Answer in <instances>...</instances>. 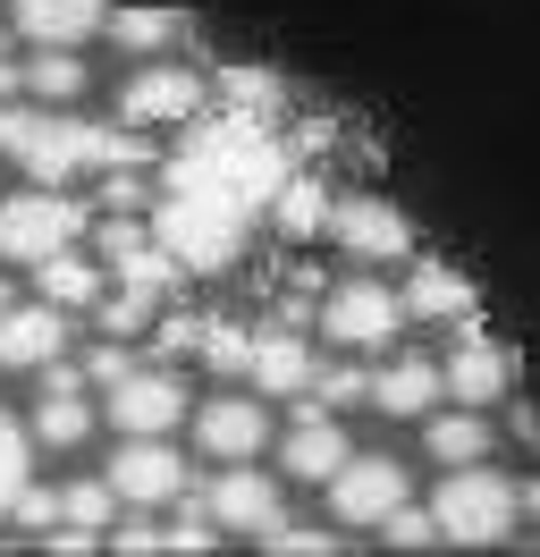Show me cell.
I'll use <instances>...</instances> for the list:
<instances>
[{
	"mask_svg": "<svg viewBox=\"0 0 540 557\" xmlns=\"http://www.w3.org/2000/svg\"><path fill=\"white\" fill-rule=\"evenodd\" d=\"M245 228H254V211L236 203V195H211V186H169L161 220H152L161 253L186 262V271H229L236 253H245Z\"/></svg>",
	"mask_w": 540,
	"mask_h": 557,
	"instance_id": "cell-1",
	"label": "cell"
},
{
	"mask_svg": "<svg viewBox=\"0 0 540 557\" xmlns=\"http://www.w3.org/2000/svg\"><path fill=\"white\" fill-rule=\"evenodd\" d=\"M515 516H524V498H515L506 473H490V456H481V465H456L431 498L439 541H456V549H499V541H515Z\"/></svg>",
	"mask_w": 540,
	"mask_h": 557,
	"instance_id": "cell-2",
	"label": "cell"
},
{
	"mask_svg": "<svg viewBox=\"0 0 540 557\" xmlns=\"http://www.w3.org/2000/svg\"><path fill=\"white\" fill-rule=\"evenodd\" d=\"M76 228H85V211L68 203L60 186H26V195L0 203V253L9 262H42V253L76 245Z\"/></svg>",
	"mask_w": 540,
	"mask_h": 557,
	"instance_id": "cell-3",
	"label": "cell"
},
{
	"mask_svg": "<svg viewBox=\"0 0 540 557\" xmlns=\"http://www.w3.org/2000/svg\"><path fill=\"white\" fill-rule=\"evenodd\" d=\"M321 330H330L346 355H371V347H389L405 330V305L380 287V278H346V287H330V305H321Z\"/></svg>",
	"mask_w": 540,
	"mask_h": 557,
	"instance_id": "cell-4",
	"label": "cell"
},
{
	"mask_svg": "<svg viewBox=\"0 0 540 557\" xmlns=\"http://www.w3.org/2000/svg\"><path fill=\"white\" fill-rule=\"evenodd\" d=\"M447 397H465V406H499L506 388H515V355L499 338H481V313L456 321V355H447V372H439Z\"/></svg>",
	"mask_w": 540,
	"mask_h": 557,
	"instance_id": "cell-5",
	"label": "cell"
},
{
	"mask_svg": "<svg viewBox=\"0 0 540 557\" xmlns=\"http://www.w3.org/2000/svg\"><path fill=\"white\" fill-rule=\"evenodd\" d=\"M330 237L346 245L355 262H405V253H414L405 211L380 203V195H338V203H330Z\"/></svg>",
	"mask_w": 540,
	"mask_h": 557,
	"instance_id": "cell-6",
	"label": "cell"
},
{
	"mask_svg": "<svg viewBox=\"0 0 540 557\" xmlns=\"http://www.w3.org/2000/svg\"><path fill=\"white\" fill-rule=\"evenodd\" d=\"M110 498H127V507L186 498V465H177V448H161V431H135L127 448L110 456Z\"/></svg>",
	"mask_w": 540,
	"mask_h": 557,
	"instance_id": "cell-7",
	"label": "cell"
},
{
	"mask_svg": "<svg viewBox=\"0 0 540 557\" xmlns=\"http://www.w3.org/2000/svg\"><path fill=\"white\" fill-rule=\"evenodd\" d=\"M397 498H405V465L397 456H355L346 448V465L330 473V516L338 523H380Z\"/></svg>",
	"mask_w": 540,
	"mask_h": 557,
	"instance_id": "cell-8",
	"label": "cell"
},
{
	"mask_svg": "<svg viewBox=\"0 0 540 557\" xmlns=\"http://www.w3.org/2000/svg\"><path fill=\"white\" fill-rule=\"evenodd\" d=\"M127 127H186V119H202V76L177 69V60H161V69H144L127 85Z\"/></svg>",
	"mask_w": 540,
	"mask_h": 557,
	"instance_id": "cell-9",
	"label": "cell"
},
{
	"mask_svg": "<svg viewBox=\"0 0 540 557\" xmlns=\"http://www.w3.org/2000/svg\"><path fill=\"white\" fill-rule=\"evenodd\" d=\"M177 414H186V381L177 372H119L110 381V422L119 431H177Z\"/></svg>",
	"mask_w": 540,
	"mask_h": 557,
	"instance_id": "cell-10",
	"label": "cell"
},
{
	"mask_svg": "<svg viewBox=\"0 0 540 557\" xmlns=\"http://www.w3.org/2000/svg\"><path fill=\"white\" fill-rule=\"evenodd\" d=\"M195 440L202 456H220V465H245V456H262L270 448V414H262V397H211L195 414Z\"/></svg>",
	"mask_w": 540,
	"mask_h": 557,
	"instance_id": "cell-11",
	"label": "cell"
},
{
	"mask_svg": "<svg viewBox=\"0 0 540 557\" xmlns=\"http://www.w3.org/2000/svg\"><path fill=\"white\" fill-rule=\"evenodd\" d=\"M60 347H68L60 305H9V313H0V372H42Z\"/></svg>",
	"mask_w": 540,
	"mask_h": 557,
	"instance_id": "cell-12",
	"label": "cell"
},
{
	"mask_svg": "<svg viewBox=\"0 0 540 557\" xmlns=\"http://www.w3.org/2000/svg\"><path fill=\"white\" fill-rule=\"evenodd\" d=\"M202 516L220 523V532H270V523H279V490H270L262 473H254V456H245V465H229V473L211 482Z\"/></svg>",
	"mask_w": 540,
	"mask_h": 557,
	"instance_id": "cell-13",
	"label": "cell"
},
{
	"mask_svg": "<svg viewBox=\"0 0 540 557\" xmlns=\"http://www.w3.org/2000/svg\"><path fill=\"white\" fill-rule=\"evenodd\" d=\"M279 465H287L296 482H330L338 465H346V431H338V422H330V406H312L304 388H296V431H287Z\"/></svg>",
	"mask_w": 540,
	"mask_h": 557,
	"instance_id": "cell-14",
	"label": "cell"
},
{
	"mask_svg": "<svg viewBox=\"0 0 540 557\" xmlns=\"http://www.w3.org/2000/svg\"><path fill=\"white\" fill-rule=\"evenodd\" d=\"M101 17H110V0H17V35L26 42H94Z\"/></svg>",
	"mask_w": 540,
	"mask_h": 557,
	"instance_id": "cell-15",
	"label": "cell"
},
{
	"mask_svg": "<svg viewBox=\"0 0 540 557\" xmlns=\"http://www.w3.org/2000/svg\"><path fill=\"white\" fill-rule=\"evenodd\" d=\"M245 381L262 388V397H296L304 381H312V355H304L296 330H262L254 347H245Z\"/></svg>",
	"mask_w": 540,
	"mask_h": 557,
	"instance_id": "cell-16",
	"label": "cell"
},
{
	"mask_svg": "<svg viewBox=\"0 0 540 557\" xmlns=\"http://www.w3.org/2000/svg\"><path fill=\"white\" fill-rule=\"evenodd\" d=\"M397 305L414 321H465V313H481V305H472V278L447 271V262H414V278H405Z\"/></svg>",
	"mask_w": 540,
	"mask_h": 557,
	"instance_id": "cell-17",
	"label": "cell"
},
{
	"mask_svg": "<svg viewBox=\"0 0 540 557\" xmlns=\"http://www.w3.org/2000/svg\"><path fill=\"white\" fill-rule=\"evenodd\" d=\"M431 397H447V388H439V363H422V355H397V363H380V372H371V406H380V414H431Z\"/></svg>",
	"mask_w": 540,
	"mask_h": 557,
	"instance_id": "cell-18",
	"label": "cell"
},
{
	"mask_svg": "<svg viewBox=\"0 0 540 557\" xmlns=\"http://www.w3.org/2000/svg\"><path fill=\"white\" fill-rule=\"evenodd\" d=\"M270 211H279L287 237H321V228H330V186H321V170H287L270 186Z\"/></svg>",
	"mask_w": 540,
	"mask_h": 557,
	"instance_id": "cell-19",
	"label": "cell"
},
{
	"mask_svg": "<svg viewBox=\"0 0 540 557\" xmlns=\"http://www.w3.org/2000/svg\"><path fill=\"white\" fill-rule=\"evenodd\" d=\"M34 287H42V305H60V313H76V305H101V271L85 262V253H42V262H26Z\"/></svg>",
	"mask_w": 540,
	"mask_h": 557,
	"instance_id": "cell-20",
	"label": "cell"
},
{
	"mask_svg": "<svg viewBox=\"0 0 540 557\" xmlns=\"http://www.w3.org/2000/svg\"><path fill=\"white\" fill-rule=\"evenodd\" d=\"M422 448H431L439 465H481L499 440H490V422H481V406H472V414H439L431 431H422Z\"/></svg>",
	"mask_w": 540,
	"mask_h": 557,
	"instance_id": "cell-21",
	"label": "cell"
},
{
	"mask_svg": "<svg viewBox=\"0 0 540 557\" xmlns=\"http://www.w3.org/2000/svg\"><path fill=\"white\" fill-rule=\"evenodd\" d=\"M85 431H94L85 388H42V406H34V440H42V448H76Z\"/></svg>",
	"mask_w": 540,
	"mask_h": 557,
	"instance_id": "cell-22",
	"label": "cell"
},
{
	"mask_svg": "<svg viewBox=\"0 0 540 557\" xmlns=\"http://www.w3.org/2000/svg\"><path fill=\"white\" fill-rule=\"evenodd\" d=\"M110 42H127V51H169V42H186V17L177 9H119V17H101Z\"/></svg>",
	"mask_w": 540,
	"mask_h": 557,
	"instance_id": "cell-23",
	"label": "cell"
},
{
	"mask_svg": "<svg viewBox=\"0 0 540 557\" xmlns=\"http://www.w3.org/2000/svg\"><path fill=\"white\" fill-rule=\"evenodd\" d=\"M26 94L34 102H76L85 94V60H68V42H42V60L26 69Z\"/></svg>",
	"mask_w": 540,
	"mask_h": 557,
	"instance_id": "cell-24",
	"label": "cell"
},
{
	"mask_svg": "<svg viewBox=\"0 0 540 557\" xmlns=\"http://www.w3.org/2000/svg\"><path fill=\"white\" fill-rule=\"evenodd\" d=\"M220 94H229V110H254V119H279V76H262V69H220Z\"/></svg>",
	"mask_w": 540,
	"mask_h": 557,
	"instance_id": "cell-25",
	"label": "cell"
},
{
	"mask_svg": "<svg viewBox=\"0 0 540 557\" xmlns=\"http://www.w3.org/2000/svg\"><path fill=\"white\" fill-rule=\"evenodd\" d=\"M60 523H68V532H94V541H101V532H110V482H76V490L60 498Z\"/></svg>",
	"mask_w": 540,
	"mask_h": 557,
	"instance_id": "cell-26",
	"label": "cell"
},
{
	"mask_svg": "<svg viewBox=\"0 0 540 557\" xmlns=\"http://www.w3.org/2000/svg\"><path fill=\"white\" fill-rule=\"evenodd\" d=\"M245 347H254V338H245L236 321H202L195 330V355L211 363V372H245Z\"/></svg>",
	"mask_w": 540,
	"mask_h": 557,
	"instance_id": "cell-27",
	"label": "cell"
},
{
	"mask_svg": "<svg viewBox=\"0 0 540 557\" xmlns=\"http://www.w3.org/2000/svg\"><path fill=\"white\" fill-rule=\"evenodd\" d=\"M380 541H389V549H439V523H431V507H389V516H380Z\"/></svg>",
	"mask_w": 540,
	"mask_h": 557,
	"instance_id": "cell-28",
	"label": "cell"
},
{
	"mask_svg": "<svg viewBox=\"0 0 540 557\" xmlns=\"http://www.w3.org/2000/svg\"><path fill=\"white\" fill-rule=\"evenodd\" d=\"M312 406H371V372H355V363H338V372H312Z\"/></svg>",
	"mask_w": 540,
	"mask_h": 557,
	"instance_id": "cell-29",
	"label": "cell"
},
{
	"mask_svg": "<svg viewBox=\"0 0 540 557\" xmlns=\"http://www.w3.org/2000/svg\"><path fill=\"white\" fill-rule=\"evenodd\" d=\"M110 549H127V557H152V549H169V523L152 516V507H135L119 532H110Z\"/></svg>",
	"mask_w": 540,
	"mask_h": 557,
	"instance_id": "cell-30",
	"label": "cell"
},
{
	"mask_svg": "<svg viewBox=\"0 0 540 557\" xmlns=\"http://www.w3.org/2000/svg\"><path fill=\"white\" fill-rule=\"evenodd\" d=\"M26 490V431L0 414V516H9V498Z\"/></svg>",
	"mask_w": 540,
	"mask_h": 557,
	"instance_id": "cell-31",
	"label": "cell"
},
{
	"mask_svg": "<svg viewBox=\"0 0 540 557\" xmlns=\"http://www.w3.org/2000/svg\"><path fill=\"white\" fill-rule=\"evenodd\" d=\"M9 516L26 523V532H51V523H60V498H51V490H17V498H9Z\"/></svg>",
	"mask_w": 540,
	"mask_h": 557,
	"instance_id": "cell-32",
	"label": "cell"
},
{
	"mask_svg": "<svg viewBox=\"0 0 540 557\" xmlns=\"http://www.w3.org/2000/svg\"><path fill=\"white\" fill-rule=\"evenodd\" d=\"M119 372H135V363H127V347H94V363H85V381H101V388H110Z\"/></svg>",
	"mask_w": 540,
	"mask_h": 557,
	"instance_id": "cell-33",
	"label": "cell"
},
{
	"mask_svg": "<svg viewBox=\"0 0 540 557\" xmlns=\"http://www.w3.org/2000/svg\"><path fill=\"white\" fill-rule=\"evenodd\" d=\"M195 330H202L195 313H169V321H161V347H169V355H186V347H195Z\"/></svg>",
	"mask_w": 540,
	"mask_h": 557,
	"instance_id": "cell-34",
	"label": "cell"
},
{
	"mask_svg": "<svg viewBox=\"0 0 540 557\" xmlns=\"http://www.w3.org/2000/svg\"><path fill=\"white\" fill-rule=\"evenodd\" d=\"M515 440H524V448H540V414H532V406H515Z\"/></svg>",
	"mask_w": 540,
	"mask_h": 557,
	"instance_id": "cell-35",
	"label": "cell"
},
{
	"mask_svg": "<svg viewBox=\"0 0 540 557\" xmlns=\"http://www.w3.org/2000/svg\"><path fill=\"white\" fill-rule=\"evenodd\" d=\"M515 498H524V507H532V516H540V473H532V482H524V490H515Z\"/></svg>",
	"mask_w": 540,
	"mask_h": 557,
	"instance_id": "cell-36",
	"label": "cell"
},
{
	"mask_svg": "<svg viewBox=\"0 0 540 557\" xmlns=\"http://www.w3.org/2000/svg\"><path fill=\"white\" fill-rule=\"evenodd\" d=\"M9 305H17V296H9V278H0V313H9Z\"/></svg>",
	"mask_w": 540,
	"mask_h": 557,
	"instance_id": "cell-37",
	"label": "cell"
}]
</instances>
